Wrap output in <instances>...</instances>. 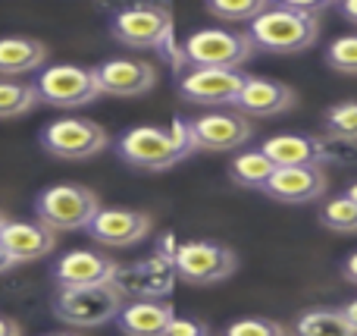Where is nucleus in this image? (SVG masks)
I'll return each mask as SVG.
<instances>
[{
    "label": "nucleus",
    "instance_id": "obj_20",
    "mask_svg": "<svg viewBox=\"0 0 357 336\" xmlns=\"http://www.w3.org/2000/svg\"><path fill=\"white\" fill-rule=\"evenodd\" d=\"M47 66V44L25 35L0 38V79H25Z\"/></svg>",
    "mask_w": 357,
    "mask_h": 336
},
{
    "label": "nucleus",
    "instance_id": "obj_16",
    "mask_svg": "<svg viewBox=\"0 0 357 336\" xmlns=\"http://www.w3.org/2000/svg\"><path fill=\"white\" fill-rule=\"evenodd\" d=\"M295 101H298L295 88L285 85V82L248 75L232 107L241 113V117H248L254 123V119H270V117H279V113L291 110V107H295Z\"/></svg>",
    "mask_w": 357,
    "mask_h": 336
},
{
    "label": "nucleus",
    "instance_id": "obj_13",
    "mask_svg": "<svg viewBox=\"0 0 357 336\" xmlns=\"http://www.w3.org/2000/svg\"><path fill=\"white\" fill-rule=\"evenodd\" d=\"M154 230V220L148 211L138 207H100L94 220L88 224V236L104 249H132L144 242Z\"/></svg>",
    "mask_w": 357,
    "mask_h": 336
},
{
    "label": "nucleus",
    "instance_id": "obj_8",
    "mask_svg": "<svg viewBox=\"0 0 357 336\" xmlns=\"http://www.w3.org/2000/svg\"><path fill=\"white\" fill-rule=\"evenodd\" d=\"M235 270H238V255L229 245L210 242V239H191L178 245L176 274L191 286H213V283L229 280Z\"/></svg>",
    "mask_w": 357,
    "mask_h": 336
},
{
    "label": "nucleus",
    "instance_id": "obj_24",
    "mask_svg": "<svg viewBox=\"0 0 357 336\" xmlns=\"http://www.w3.org/2000/svg\"><path fill=\"white\" fill-rule=\"evenodd\" d=\"M35 104H38L35 82L0 79V119H19L35 110Z\"/></svg>",
    "mask_w": 357,
    "mask_h": 336
},
{
    "label": "nucleus",
    "instance_id": "obj_4",
    "mask_svg": "<svg viewBox=\"0 0 357 336\" xmlns=\"http://www.w3.org/2000/svg\"><path fill=\"white\" fill-rule=\"evenodd\" d=\"M100 198L94 189L79 186V182H56L38 192L35 198V220H41L50 230H88L94 214L100 211Z\"/></svg>",
    "mask_w": 357,
    "mask_h": 336
},
{
    "label": "nucleus",
    "instance_id": "obj_29",
    "mask_svg": "<svg viewBox=\"0 0 357 336\" xmlns=\"http://www.w3.org/2000/svg\"><path fill=\"white\" fill-rule=\"evenodd\" d=\"M222 336H289L279 321L270 318H238L222 330Z\"/></svg>",
    "mask_w": 357,
    "mask_h": 336
},
{
    "label": "nucleus",
    "instance_id": "obj_9",
    "mask_svg": "<svg viewBox=\"0 0 357 336\" xmlns=\"http://www.w3.org/2000/svg\"><path fill=\"white\" fill-rule=\"evenodd\" d=\"M126 299L113 286L91 289H60L54 299V318L69 327H104L107 321H116Z\"/></svg>",
    "mask_w": 357,
    "mask_h": 336
},
{
    "label": "nucleus",
    "instance_id": "obj_26",
    "mask_svg": "<svg viewBox=\"0 0 357 336\" xmlns=\"http://www.w3.org/2000/svg\"><path fill=\"white\" fill-rule=\"evenodd\" d=\"M320 224L333 233H357V201L335 195L320 207Z\"/></svg>",
    "mask_w": 357,
    "mask_h": 336
},
{
    "label": "nucleus",
    "instance_id": "obj_22",
    "mask_svg": "<svg viewBox=\"0 0 357 336\" xmlns=\"http://www.w3.org/2000/svg\"><path fill=\"white\" fill-rule=\"evenodd\" d=\"M276 173V163L264 154L260 148L251 151H238V154L229 161V180L241 189H254V192H264L266 182Z\"/></svg>",
    "mask_w": 357,
    "mask_h": 336
},
{
    "label": "nucleus",
    "instance_id": "obj_10",
    "mask_svg": "<svg viewBox=\"0 0 357 336\" xmlns=\"http://www.w3.org/2000/svg\"><path fill=\"white\" fill-rule=\"evenodd\" d=\"M176 268L163 258L151 255L144 261L119 264L110 286L129 302H167L176 289Z\"/></svg>",
    "mask_w": 357,
    "mask_h": 336
},
{
    "label": "nucleus",
    "instance_id": "obj_14",
    "mask_svg": "<svg viewBox=\"0 0 357 336\" xmlns=\"http://www.w3.org/2000/svg\"><path fill=\"white\" fill-rule=\"evenodd\" d=\"M248 75L241 69H188L182 73V79L176 82L178 98L188 104H201V107H222L235 104L241 85Z\"/></svg>",
    "mask_w": 357,
    "mask_h": 336
},
{
    "label": "nucleus",
    "instance_id": "obj_18",
    "mask_svg": "<svg viewBox=\"0 0 357 336\" xmlns=\"http://www.w3.org/2000/svg\"><path fill=\"white\" fill-rule=\"evenodd\" d=\"M0 245L13 258V264H29L47 258L56 249V233L41 220H6L0 230Z\"/></svg>",
    "mask_w": 357,
    "mask_h": 336
},
{
    "label": "nucleus",
    "instance_id": "obj_36",
    "mask_svg": "<svg viewBox=\"0 0 357 336\" xmlns=\"http://www.w3.org/2000/svg\"><path fill=\"white\" fill-rule=\"evenodd\" d=\"M10 268H16V264H13V258L6 255V251H3V245H0V277H3Z\"/></svg>",
    "mask_w": 357,
    "mask_h": 336
},
{
    "label": "nucleus",
    "instance_id": "obj_12",
    "mask_svg": "<svg viewBox=\"0 0 357 336\" xmlns=\"http://www.w3.org/2000/svg\"><path fill=\"white\" fill-rule=\"evenodd\" d=\"M100 94L113 98H142L157 88V66L144 57H110L91 66Z\"/></svg>",
    "mask_w": 357,
    "mask_h": 336
},
{
    "label": "nucleus",
    "instance_id": "obj_19",
    "mask_svg": "<svg viewBox=\"0 0 357 336\" xmlns=\"http://www.w3.org/2000/svg\"><path fill=\"white\" fill-rule=\"evenodd\" d=\"M266 157L279 167H323L326 163V145L310 132H279L260 145Z\"/></svg>",
    "mask_w": 357,
    "mask_h": 336
},
{
    "label": "nucleus",
    "instance_id": "obj_32",
    "mask_svg": "<svg viewBox=\"0 0 357 336\" xmlns=\"http://www.w3.org/2000/svg\"><path fill=\"white\" fill-rule=\"evenodd\" d=\"M342 277H345L348 283H354V286H357V251H351V255L342 261Z\"/></svg>",
    "mask_w": 357,
    "mask_h": 336
},
{
    "label": "nucleus",
    "instance_id": "obj_35",
    "mask_svg": "<svg viewBox=\"0 0 357 336\" xmlns=\"http://www.w3.org/2000/svg\"><path fill=\"white\" fill-rule=\"evenodd\" d=\"M339 10H342V16H345L348 22L357 25V0H345V3H342Z\"/></svg>",
    "mask_w": 357,
    "mask_h": 336
},
{
    "label": "nucleus",
    "instance_id": "obj_17",
    "mask_svg": "<svg viewBox=\"0 0 357 336\" xmlns=\"http://www.w3.org/2000/svg\"><path fill=\"white\" fill-rule=\"evenodd\" d=\"M326 189L329 180L323 167H279L266 182L264 195L282 205H310V201H320Z\"/></svg>",
    "mask_w": 357,
    "mask_h": 336
},
{
    "label": "nucleus",
    "instance_id": "obj_2",
    "mask_svg": "<svg viewBox=\"0 0 357 336\" xmlns=\"http://www.w3.org/2000/svg\"><path fill=\"white\" fill-rule=\"evenodd\" d=\"M195 151L197 148L191 138V119L185 117H173L169 126H135L116 138L119 161L135 170H148V173L176 167Z\"/></svg>",
    "mask_w": 357,
    "mask_h": 336
},
{
    "label": "nucleus",
    "instance_id": "obj_27",
    "mask_svg": "<svg viewBox=\"0 0 357 336\" xmlns=\"http://www.w3.org/2000/svg\"><path fill=\"white\" fill-rule=\"evenodd\" d=\"M323 123H326L329 136L357 145V101H342V104L329 107L323 113Z\"/></svg>",
    "mask_w": 357,
    "mask_h": 336
},
{
    "label": "nucleus",
    "instance_id": "obj_1",
    "mask_svg": "<svg viewBox=\"0 0 357 336\" xmlns=\"http://www.w3.org/2000/svg\"><path fill=\"white\" fill-rule=\"evenodd\" d=\"M110 35L129 50H157L173 73H182L188 66L182 44L176 41L173 10L167 3L138 0V3L119 6L110 16Z\"/></svg>",
    "mask_w": 357,
    "mask_h": 336
},
{
    "label": "nucleus",
    "instance_id": "obj_28",
    "mask_svg": "<svg viewBox=\"0 0 357 336\" xmlns=\"http://www.w3.org/2000/svg\"><path fill=\"white\" fill-rule=\"evenodd\" d=\"M326 63H329V69H335V73H342V75H357V31L339 35L329 44Z\"/></svg>",
    "mask_w": 357,
    "mask_h": 336
},
{
    "label": "nucleus",
    "instance_id": "obj_5",
    "mask_svg": "<svg viewBox=\"0 0 357 336\" xmlns=\"http://www.w3.org/2000/svg\"><path fill=\"white\" fill-rule=\"evenodd\" d=\"M191 69H241L254 57L248 29H197L182 44Z\"/></svg>",
    "mask_w": 357,
    "mask_h": 336
},
{
    "label": "nucleus",
    "instance_id": "obj_15",
    "mask_svg": "<svg viewBox=\"0 0 357 336\" xmlns=\"http://www.w3.org/2000/svg\"><path fill=\"white\" fill-rule=\"evenodd\" d=\"M119 264L104 251L91 249H73L60 255L50 268V277L60 289H91V286H110Z\"/></svg>",
    "mask_w": 357,
    "mask_h": 336
},
{
    "label": "nucleus",
    "instance_id": "obj_38",
    "mask_svg": "<svg viewBox=\"0 0 357 336\" xmlns=\"http://www.w3.org/2000/svg\"><path fill=\"white\" fill-rule=\"evenodd\" d=\"M47 336H82V333H69V330H63V333H47Z\"/></svg>",
    "mask_w": 357,
    "mask_h": 336
},
{
    "label": "nucleus",
    "instance_id": "obj_25",
    "mask_svg": "<svg viewBox=\"0 0 357 336\" xmlns=\"http://www.w3.org/2000/svg\"><path fill=\"white\" fill-rule=\"evenodd\" d=\"M266 0H210L204 10L210 16H216L220 22H229V25H251L260 13L266 10Z\"/></svg>",
    "mask_w": 357,
    "mask_h": 336
},
{
    "label": "nucleus",
    "instance_id": "obj_6",
    "mask_svg": "<svg viewBox=\"0 0 357 336\" xmlns=\"http://www.w3.org/2000/svg\"><path fill=\"white\" fill-rule=\"evenodd\" d=\"M38 142H41V148L50 157H60V161H88V157L100 154L110 145V136L94 119L66 117V119H54V123L44 126Z\"/></svg>",
    "mask_w": 357,
    "mask_h": 336
},
{
    "label": "nucleus",
    "instance_id": "obj_30",
    "mask_svg": "<svg viewBox=\"0 0 357 336\" xmlns=\"http://www.w3.org/2000/svg\"><path fill=\"white\" fill-rule=\"evenodd\" d=\"M178 239H176V233H160L157 236V245H154V255L157 258H163V261H169L176 268V258H178Z\"/></svg>",
    "mask_w": 357,
    "mask_h": 336
},
{
    "label": "nucleus",
    "instance_id": "obj_34",
    "mask_svg": "<svg viewBox=\"0 0 357 336\" xmlns=\"http://www.w3.org/2000/svg\"><path fill=\"white\" fill-rule=\"evenodd\" d=\"M342 314H345L348 324H351V327H354V333H357V299L345 302V305H342Z\"/></svg>",
    "mask_w": 357,
    "mask_h": 336
},
{
    "label": "nucleus",
    "instance_id": "obj_7",
    "mask_svg": "<svg viewBox=\"0 0 357 336\" xmlns=\"http://www.w3.org/2000/svg\"><path fill=\"white\" fill-rule=\"evenodd\" d=\"M35 92H38V101H44L50 107H63V110L85 107L100 98L94 73L88 66H75V63L44 66L35 79Z\"/></svg>",
    "mask_w": 357,
    "mask_h": 336
},
{
    "label": "nucleus",
    "instance_id": "obj_33",
    "mask_svg": "<svg viewBox=\"0 0 357 336\" xmlns=\"http://www.w3.org/2000/svg\"><path fill=\"white\" fill-rule=\"evenodd\" d=\"M0 336H22V327H19L13 318H3V314H0Z\"/></svg>",
    "mask_w": 357,
    "mask_h": 336
},
{
    "label": "nucleus",
    "instance_id": "obj_21",
    "mask_svg": "<svg viewBox=\"0 0 357 336\" xmlns=\"http://www.w3.org/2000/svg\"><path fill=\"white\" fill-rule=\"evenodd\" d=\"M116 324L126 336H169L176 312L169 302H126Z\"/></svg>",
    "mask_w": 357,
    "mask_h": 336
},
{
    "label": "nucleus",
    "instance_id": "obj_31",
    "mask_svg": "<svg viewBox=\"0 0 357 336\" xmlns=\"http://www.w3.org/2000/svg\"><path fill=\"white\" fill-rule=\"evenodd\" d=\"M169 336H210V330H207V324L197 318H176Z\"/></svg>",
    "mask_w": 357,
    "mask_h": 336
},
{
    "label": "nucleus",
    "instance_id": "obj_37",
    "mask_svg": "<svg viewBox=\"0 0 357 336\" xmlns=\"http://www.w3.org/2000/svg\"><path fill=\"white\" fill-rule=\"evenodd\" d=\"M348 198H351V201H357V182H351V186H348Z\"/></svg>",
    "mask_w": 357,
    "mask_h": 336
},
{
    "label": "nucleus",
    "instance_id": "obj_11",
    "mask_svg": "<svg viewBox=\"0 0 357 336\" xmlns=\"http://www.w3.org/2000/svg\"><path fill=\"white\" fill-rule=\"evenodd\" d=\"M191 138L197 151L226 154V151L245 148L254 138V123L238 110H210L191 119Z\"/></svg>",
    "mask_w": 357,
    "mask_h": 336
},
{
    "label": "nucleus",
    "instance_id": "obj_3",
    "mask_svg": "<svg viewBox=\"0 0 357 336\" xmlns=\"http://www.w3.org/2000/svg\"><path fill=\"white\" fill-rule=\"evenodd\" d=\"M254 48L270 54H301L320 38V19H307L289 3H270L248 25Z\"/></svg>",
    "mask_w": 357,
    "mask_h": 336
},
{
    "label": "nucleus",
    "instance_id": "obj_23",
    "mask_svg": "<svg viewBox=\"0 0 357 336\" xmlns=\"http://www.w3.org/2000/svg\"><path fill=\"white\" fill-rule=\"evenodd\" d=\"M291 336H357L342 308H314L291 324Z\"/></svg>",
    "mask_w": 357,
    "mask_h": 336
},
{
    "label": "nucleus",
    "instance_id": "obj_39",
    "mask_svg": "<svg viewBox=\"0 0 357 336\" xmlns=\"http://www.w3.org/2000/svg\"><path fill=\"white\" fill-rule=\"evenodd\" d=\"M3 226H6V214L0 211V230H3Z\"/></svg>",
    "mask_w": 357,
    "mask_h": 336
}]
</instances>
